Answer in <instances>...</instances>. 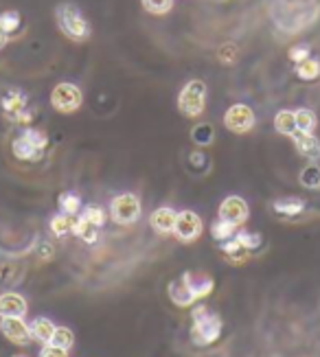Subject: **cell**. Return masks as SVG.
I'll return each instance as SVG.
<instances>
[{
    "instance_id": "cell-1",
    "label": "cell",
    "mask_w": 320,
    "mask_h": 357,
    "mask_svg": "<svg viewBox=\"0 0 320 357\" xmlns=\"http://www.w3.org/2000/svg\"><path fill=\"white\" fill-rule=\"evenodd\" d=\"M215 287V281L202 272H185L180 278L169 283L167 291H169V298L178 307H191L195 301L206 298L208 294Z\"/></svg>"
},
{
    "instance_id": "cell-2",
    "label": "cell",
    "mask_w": 320,
    "mask_h": 357,
    "mask_svg": "<svg viewBox=\"0 0 320 357\" xmlns=\"http://www.w3.org/2000/svg\"><path fill=\"white\" fill-rule=\"evenodd\" d=\"M191 342L197 347H208L218 342L222 335V318L208 312V307L197 305L191 312Z\"/></svg>"
},
{
    "instance_id": "cell-3",
    "label": "cell",
    "mask_w": 320,
    "mask_h": 357,
    "mask_svg": "<svg viewBox=\"0 0 320 357\" xmlns=\"http://www.w3.org/2000/svg\"><path fill=\"white\" fill-rule=\"evenodd\" d=\"M55 20L57 26L62 29V33L75 42H84L90 38V24L82 15L79 7L73 3H62L55 9Z\"/></svg>"
},
{
    "instance_id": "cell-4",
    "label": "cell",
    "mask_w": 320,
    "mask_h": 357,
    "mask_svg": "<svg viewBox=\"0 0 320 357\" xmlns=\"http://www.w3.org/2000/svg\"><path fill=\"white\" fill-rule=\"evenodd\" d=\"M206 95H208V88L202 79L187 82L178 95V110L189 119L200 116L206 107Z\"/></svg>"
},
{
    "instance_id": "cell-5",
    "label": "cell",
    "mask_w": 320,
    "mask_h": 357,
    "mask_svg": "<svg viewBox=\"0 0 320 357\" xmlns=\"http://www.w3.org/2000/svg\"><path fill=\"white\" fill-rule=\"evenodd\" d=\"M49 145V138L44 132L40 130H24L16 141H13L11 149H13V156L20 158V160H40L44 149H47Z\"/></svg>"
},
{
    "instance_id": "cell-6",
    "label": "cell",
    "mask_w": 320,
    "mask_h": 357,
    "mask_svg": "<svg viewBox=\"0 0 320 357\" xmlns=\"http://www.w3.org/2000/svg\"><path fill=\"white\" fill-rule=\"evenodd\" d=\"M110 215H112V220L121 226H130L134 222H139L141 199L134 193H121L110 202Z\"/></svg>"
},
{
    "instance_id": "cell-7",
    "label": "cell",
    "mask_w": 320,
    "mask_h": 357,
    "mask_svg": "<svg viewBox=\"0 0 320 357\" xmlns=\"http://www.w3.org/2000/svg\"><path fill=\"white\" fill-rule=\"evenodd\" d=\"M82 101H84V95H82L79 86L68 84V82L57 84L51 92V105L62 114H70L75 110H79Z\"/></svg>"
},
{
    "instance_id": "cell-8",
    "label": "cell",
    "mask_w": 320,
    "mask_h": 357,
    "mask_svg": "<svg viewBox=\"0 0 320 357\" xmlns=\"http://www.w3.org/2000/svg\"><path fill=\"white\" fill-rule=\"evenodd\" d=\"M254 123H257V116L252 112V107L246 103H235L228 107L224 114V126L233 134H248L254 128Z\"/></svg>"
},
{
    "instance_id": "cell-9",
    "label": "cell",
    "mask_w": 320,
    "mask_h": 357,
    "mask_svg": "<svg viewBox=\"0 0 320 357\" xmlns=\"http://www.w3.org/2000/svg\"><path fill=\"white\" fill-rule=\"evenodd\" d=\"M202 220L200 215L193 213V211H182L178 213V220H176V228H174V235L185 241V243H191L195 241L197 237L202 235Z\"/></svg>"
},
{
    "instance_id": "cell-10",
    "label": "cell",
    "mask_w": 320,
    "mask_h": 357,
    "mask_svg": "<svg viewBox=\"0 0 320 357\" xmlns=\"http://www.w3.org/2000/svg\"><path fill=\"white\" fill-rule=\"evenodd\" d=\"M220 220L228 222V224H233V226H241L243 222L248 220V204H246V199L239 197V195H228L222 204H220Z\"/></svg>"
},
{
    "instance_id": "cell-11",
    "label": "cell",
    "mask_w": 320,
    "mask_h": 357,
    "mask_svg": "<svg viewBox=\"0 0 320 357\" xmlns=\"http://www.w3.org/2000/svg\"><path fill=\"white\" fill-rule=\"evenodd\" d=\"M0 331L3 335L9 340V342L18 344V347H24L31 342V327L22 320V318H16V316H7L0 320Z\"/></svg>"
},
{
    "instance_id": "cell-12",
    "label": "cell",
    "mask_w": 320,
    "mask_h": 357,
    "mask_svg": "<svg viewBox=\"0 0 320 357\" xmlns=\"http://www.w3.org/2000/svg\"><path fill=\"white\" fill-rule=\"evenodd\" d=\"M3 110L5 114L16 121V123H29L31 121V112L26 110V97L20 90H9L3 97Z\"/></svg>"
},
{
    "instance_id": "cell-13",
    "label": "cell",
    "mask_w": 320,
    "mask_h": 357,
    "mask_svg": "<svg viewBox=\"0 0 320 357\" xmlns=\"http://www.w3.org/2000/svg\"><path fill=\"white\" fill-rule=\"evenodd\" d=\"M289 138L294 141V147H296V151L300 153L303 158H307L310 162H316L320 158V141H318V136L296 130Z\"/></svg>"
},
{
    "instance_id": "cell-14",
    "label": "cell",
    "mask_w": 320,
    "mask_h": 357,
    "mask_svg": "<svg viewBox=\"0 0 320 357\" xmlns=\"http://www.w3.org/2000/svg\"><path fill=\"white\" fill-rule=\"evenodd\" d=\"M176 220H178V213L169 206H160L149 215V224L158 235H169V232H174Z\"/></svg>"
},
{
    "instance_id": "cell-15",
    "label": "cell",
    "mask_w": 320,
    "mask_h": 357,
    "mask_svg": "<svg viewBox=\"0 0 320 357\" xmlns=\"http://www.w3.org/2000/svg\"><path fill=\"white\" fill-rule=\"evenodd\" d=\"M26 314V298L22 294L16 291H5L0 294V316L7 318V316H16L22 318Z\"/></svg>"
},
{
    "instance_id": "cell-16",
    "label": "cell",
    "mask_w": 320,
    "mask_h": 357,
    "mask_svg": "<svg viewBox=\"0 0 320 357\" xmlns=\"http://www.w3.org/2000/svg\"><path fill=\"white\" fill-rule=\"evenodd\" d=\"M272 211L281 217H296L305 211V202L300 197H281L272 202Z\"/></svg>"
},
{
    "instance_id": "cell-17",
    "label": "cell",
    "mask_w": 320,
    "mask_h": 357,
    "mask_svg": "<svg viewBox=\"0 0 320 357\" xmlns=\"http://www.w3.org/2000/svg\"><path fill=\"white\" fill-rule=\"evenodd\" d=\"M29 327H31V337L38 340V342H42V344H51L53 333L57 329L49 318H36L31 324H29Z\"/></svg>"
},
{
    "instance_id": "cell-18",
    "label": "cell",
    "mask_w": 320,
    "mask_h": 357,
    "mask_svg": "<svg viewBox=\"0 0 320 357\" xmlns=\"http://www.w3.org/2000/svg\"><path fill=\"white\" fill-rule=\"evenodd\" d=\"M73 232L77 235L82 241H86V243H95L97 241V237H99V226H95L93 222H88L86 217H77L75 220V224H73Z\"/></svg>"
},
{
    "instance_id": "cell-19",
    "label": "cell",
    "mask_w": 320,
    "mask_h": 357,
    "mask_svg": "<svg viewBox=\"0 0 320 357\" xmlns=\"http://www.w3.org/2000/svg\"><path fill=\"white\" fill-rule=\"evenodd\" d=\"M298 184L305 186V189H310V191L320 189V165L318 162H310L305 169H300Z\"/></svg>"
},
{
    "instance_id": "cell-20",
    "label": "cell",
    "mask_w": 320,
    "mask_h": 357,
    "mask_svg": "<svg viewBox=\"0 0 320 357\" xmlns=\"http://www.w3.org/2000/svg\"><path fill=\"white\" fill-rule=\"evenodd\" d=\"M274 130L281 136H292L296 132V114L292 110H281L274 116Z\"/></svg>"
},
{
    "instance_id": "cell-21",
    "label": "cell",
    "mask_w": 320,
    "mask_h": 357,
    "mask_svg": "<svg viewBox=\"0 0 320 357\" xmlns=\"http://www.w3.org/2000/svg\"><path fill=\"white\" fill-rule=\"evenodd\" d=\"M296 114V130L298 132H307L312 134L318 126V116L314 110H310V107H298V110H294Z\"/></svg>"
},
{
    "instance_id": "cell-22",
    "label": "cell",
    "mask_w": 320,
    "mask_h": 357,
    "mask_svg": "<svg viewBox=\"0 0 320 357\" xmlns=\"http://www.w3.org/2000/svg\"><path fill=\"white\" fill-rule=\"evenodd\" d=\"M296 77L303 82H314L320 77V61L316 57H310L300 61V64H296Z\"/></svg>"
},
{
    "instance_id": "cell-23",
    "label": "cell",
    "mask_w": 320,
    "mask_h": 357,
    "mask_svg": "<svg viewBox=\"0 0 320 357\" xmlns=\"http://www.w3.org/2000/svg\"><path fill=\"white\" fill-rule=\"evenodd\" d=\"M59 211L75 217L77 213H82V197L77 193H73V191H64L62 195H59Z\"/></svg>"
},
{
    "instance_id": "cell-24",
    "label": "cell",
    "mask_w": 320,
    "mask_h": 357,
    "mask_svg": "<svg viewBox=\"0 0 320 357\" xmlns=\"http://www.w3.org/2000/svg\"><path fill=\"white\" fill-rule=\"evenodd\" d=\"M211 235H213V239H218L220 243L228 241V239H233L237 235V226L228 224V222H224V220H220V217H218V220L211 224Z\"/></svg>"
},
{
    "instance_id": "cell-25",
    "label": "cell",
    "mask_w": 320,
    "mask_h": 357,
    "mask_svg": "<svg viewBox=\"0 0 320 357\" xmlns=\"http://www.w3.org/2000/svg\"><path fill=\"white\" fill-rule=\"evenodd\" d=\"M73 224H75V217H70L66 213H57L51 220V230H53V235L64 237L68 232H73Z\"/></svg>"
},
{
    "instance_id": "cell-26",
    "label": "cell",
    "mask_w": 320,
    "mask_h": 357,
    "mask_svg": "<svg viewBox=\"0 0 320 357\" xmlns=\"http://www.w3.org/2000/svg\"><path fill=\"white\" fill-rule=\"evenodd\" d=\"M191 138H193V143H197L200 147H206V145H211L213 141H215V130H213L211 123H202V126H197L193 130Z\"/></svg>"
},
{
    "instance_id": "cell-27",
    "label": "cell",
    "mask_w": 320,
    "mask_h": 357,
    "mask_svg": "<svg viewBox=\"0 0 320 357\" xmlns=\"http://www.w3.org/2000/svg\"><path fill=\"white\" fill-rule=\"evenodd\" d=\"M235 239L241 243V248L243 250H257L259 245H261V235H259V232H248V230H239L237 235H235Z\"/></svg>"
},
{
    "instance_id": "cell-28",
    "label": "cell",
    "mask_w": 320,
    "mask_h": 357,
    "mask_svg": "<svg viewBox=\"0 0 320 357\" xmlns=\"http://www.w3.org/2000/svg\"><path fill=\"white\" fill-rule=\"evenodd\" d=\"M145 11L154 13V15H165L174 9V0H141Z\"/></svg>"
},
{
    "instance_id": "cell-29",
    "label": "cell",
    "mask_w": 320,
    "mask_h": 357,
    "mask_svg": "<svg viewBox=\"0 0 320 357\" xmlns=\"http://www.w3.org/2000/svg\"><path fill=\"white\" fill-rule=\"evenodd\" d=\"M51 344H55V347H59V349H66V351H68V349L75 344V335H73V331L66 329V327H57L55 333H53Z\"/></svg>"
},
{
    "instance_id": "cell-30",
    "label": "cell",
    "mask_w": 320,
    "mask_h": 357,
    "mask_svg": "<svg viewBox=\"0 0 320 357\" xmlns=\"http://www.w3.org/2000/svg\"><path fill=\"white\" fill-rule=\"evenodd\" d=\"M79 215L86 217L88 222H93V224L99 226V228L105 224V220H108V215H105V211H103L101 206H86Z\"/></svg>"
},
{
    "instance_id": "cell-31",
    "label": "cell",
    "mask_w": 320,
    "mask_h": 357,
    "mask_svg": "<svg viewBox=\"0 0 320 357\" xmlns=\"http://www.w3.org/2000/svg\"><path fill=\"white\" fill-rule=\"evenodd\" d=\"M0 26H3L7 33H13L20 26V15L16 11H5L0 13Z\"/></svg>"
},
{
    "instance_id": "cell-32",
    "label": "cell",
    "mask_w": 320,
    "mask_h": 357,
    "mask_svg": "<svg viewBox=\"0 0 320 357\" xmlns=\"http://www.w3.org/2000/svg\"><path fill=\"white\" fill-rule=\"evenodd\" d=\"M289 59H292L294 64H300V61L310 59V46L300 44V46H294V49H289Z\"/></svg>"
},
{
    "instance_id": "cell-33",
    "label": "cell",
    "mask_w": 320,
    "mask_h": 357,
    "mask_svg": "<svg viewBox=\"0 0 320 357\" xmlns=\"http://www.w3.org/2000/svg\"><path fill=\"white\" fill-rule=\"evenodd\" d=\"M40 357H68V351L59 349L55 344H44V349L40 351Z\"/></svg>"
},
{
    "instance_id": "cell-34",
    "label": "cell",
    "mask_w": 320,
    "mask_h": 357,
    "mask_svg": "<svg viewBox=\"0 0 320 357\" xmlns=\"http://www.w3.org/2000/svg\"><path fill=\"white\" fill-rule=\"evenodd\" d=\"M9 42V33H7V31L3 29V26H0V49H5V44Z\"/></svg>"
},
{
    "instance_id": "cell-35",
    "label": "cell",
    "mask_w": 320,
    "mask_h": 357,
    "mask_svg": "<svg viewBox=\"0 0 320 357\" xmlns=\"http://www.w3.org/2000/svg\"><path fill=\"white\" fill-rule=\"evenodd\" d=\"M191 162H193V165H202V162H204V153H202V151L191 153Z\"/></svg>"
},
{
    "instance_id": "cell-36",
    "label": "cell",
    "mask_w": 320,
    "mask_h": 357,
    "mask_svg": "<svg viewBox=\"0 0 320 357\" xmlns=\"http://www.w3.org/2000/svg\"><path fill=\"white\" fill-rule=\"evenodd\" d=\"M13 357H26V355H13Z\"/></svg>"
}]
</instances>
